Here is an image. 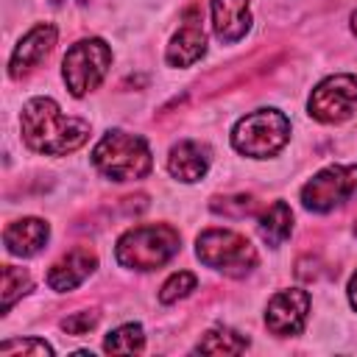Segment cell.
I'll list each match as a JSON object with an SVG mask.
<instances>
[{
	"label": "cell",
	"mask_w": 357,
	"mask_h": 357,
	"mask_svg": "<svg viewBox=\"0 0 357 357\" xmlns=\"http://www.w3.org/2000/svg\"><path fill=\"white\" fill-rule=\"evenodd\" d=\"M254 198L251 195H226V198H215L212 201V209L220 212V215H234V218H243V215H251L254 212Z\"/></svg>",
	"instance_id": "cell-21"
},
{
	"label": "cell",
	"mask_w": 357,
	"mask_h": 357,
	"mask_svg": "<svg viewBox=\"0 0 357 357\" xmlns=\"http://www.w3.org/2000/svg\"><path fill=\"white\" fill-rule=\"evenodd\" d=\"M195 284H198V279H195L190 271H178V273H173V276L162 284L159 301H162V304H173V301H178V298L190 296V293L195 290Z\"/></svg>",
	"instance_id": "cell-20"
},
{
	"label": "cell",
	"mask_w": 357,
	"mask_h": 357,
	"mask_svg": "<svg viewBox=\"0 0 357 357\" xmlns=\"http://www.w3.org/2000/svg\"><path fill=\"white\" fill-rule=\"evenodd\" d=\"M357 195V165H332L301 187V201L312 212H332Z\"/></svg>",
	"instance_id": "cell-7"
},
{
	"label": "cell",
	"mask_w": 357,
	"mask_h": 357,
	"mask_svg": "<svg viewBox=\"0 0 357 357\" xmlns=\"http://www.w3.org/2000/svg\"><path fill=\"white\" fill-rule=\"evenodd\" d=\"M20 126L25 145L47 156H67L89 139V123L81 117H67L50 98L28 100L22 106Z\"/></svg>",
	"instance_id": "cell-1"
},
{
	"label": "cell",
	"mask_w": 357,
	"mask_h": 357,
	"mask_svg": "<svg viewBox=\"0 0 357 357\" xmlns=\"http://www.w3.org/2000/svg\"><path fill=\"white\" fill-rule=\"evenodd\" d=\"M95 324H98V312L95 310H84V312H73V315H67L64 321H61V329L67 332V335H86L89 329H95Z\"/></svg>",
	"instance_id": "cell-23"
},
{
	"label": "cell",
	"mask_w": 357,
	"mask_h": 357,
	"mask_svg": "<svg viewBox=\"0 0 357 357\" xmlns=\"http://www.w3.org/2000/svg\"><path fill=\"white\" fill-rule=\"evenodd\" d=\"M212 25L220 42H237L251 28L248 0H212Z\"/></svg>",
	"instance_id": "cell-14"
},
{
	"label": "cell",
	"mask_w": 357,
	"mask_h": 357,
	"mask_svg": "<svg viewBox=\"0 0 357 357\" xmlns=\"http://www.w3.org/2000/svg\"><path fill=\"white\" fill-rule=\"evenodd\" d=\"M28 290H31V276H28V271L14 268V265H6V268H3V312H8L11 304H14L20 296H25Z\"/></svg>",
	"instance_id": "cell-19"
},
{
	"label": "cell",
	"mask_w": 357,
	"mask_h": 357,
	"mask_svg": "<svg viewBox=\"0 0 357 357\" xmlns=\"http://www.w3.org/2000/svg\"><path fill=\"white\" fill-rule=\"evenodd\" d=\"M53 45H56V25H50V22L33 25L17 42V47L11 53V61H8V75L11 78L28 75L33 67L42 64V59H47V53L53 50Z\"/></svg>",
	"instance_id": "cell-11"
},
{
	"label": "cell",
	"mask_w": 357,
	"mask_h": 357,
	"mask_svg": "<svg viewBox=\"0 0 357 357\" xmlns=\"http://www.w3.org/2000/svg\"><path fill=\"white\" fill-rule=\"evenodd\" d=\"M357 106V78L349 73L324 78L310 95V117L318 123H343Z\"/></svg>",
	"instance_id": "cell-8"
},
{
	"label": "cell",
	"mask_w": 357,
	"mask_h": 357,
	"mask_svg": "<svg viewBox=\"0 0 357 357\" xmlns=\"http://www.w3.org/2000/svg\"><path fill=\"white\" fill-rule=\"evenodd\" d=\"M290 139V120L279 109H257L237 120L231 131V145L243 156L251 159H268L276 151L284 148Z\"/></svg>",
	"instance_id": "cell-4"
},
{
	"label": "cell",
	"mask_w": 357,
	"mask_h": 357,
	"mask_svg": "<svg viewBox=\"0 0 357 357\" xmlns=\"http://www.w3.org/2000/svg\"><path fill=\"white\" fill-rule=\"evenodd\" d=\"M349 301H351V307L357 310V273H354L351 282H349Z\"/></svg>",
	"instance_id": "cell-24"
},
{
	"label": "cell",
	"mask_w": 357,
	"mask_h": 357,
	"mask_svg": "<svg viewBox=\"0 0 357 357\" xmlns=\"http://www.w3.org/2000/svg\"><path fill=\"white\" fill-rule=\"evenodd\" d=\"M195 349L204 354H240L248 349V337L237 335L234 329H209Z\"/></svg>",
	"instance_id": "cell-17"
},
{
	"label": "cell",
	"mask_w": 357,
	"mask_h": 357,
	"mask_svg": "<svg viewBox=\"0 0 357 357\" xmlns=\"http://www.w3.org/2000/svg\"><path fill=\"white\" fill-rule=\"evenodd\" d=\"M112 67V50L103 39L92 36V39H81L75 42L67 53H64V61H61V75H64V84L67 89L81 98L86 92H92L103 75L109 73Z\"/></svg>",
	"instance_id": "cell-6"
},
{
	"label": "cell",
	"mask_w": 357,
	"mask_h": 357,
	"mask_svg": "<svg viewBox=\"0 0 357 357\" xmlns=\"http://www.w3.org/2000/svg\"><path fill=\"white\" fill-rule=\"evenodd\" d=\"M81 3H86V0H81Z\"/></svg>",
	"instance_id": "cell-26"
},
{
	"label": "cell",
	"mask_w": 357,
	"mask_h": 357,
	"mask_svg": "<svg viewBox=\"0 0 357 357\" xmlns=\"http://www.w3.org/2000/svg\"><path fill=\"white\" fill-rule=\"evenodd\" d=\"M201 8L198 6H190L181 17V25L178 31L173 33L170 45H167V64L170 67H190L192 61H198L206 50V33H204V25H201Z\"/></svg>",
	"instance_id": "cell-10"
},
{
	"label": "cell",
	"mask_w": 357,
	"mask_h": 357,
	"mask_svg": "<svg viewBox=\"0 0 357 357\" xmlns=\"http://www.w3.org/2000/svg\"><path fill=\"white\" fill-rule=\"evenodd\" d=\"M95 268H98L95 251L78 245V248L67 251L61 259H56V262L50 265V271H47V284H50L53 290H59V293H67V290L78 287Z\"/></svg>",
	"instance_id": "cell-12"
},
{
	"label": "cell",
	"mask_w": 357,
	"mask_h": 357,
	"mask_svg": "<svg viewBox=\"0 0 357 357\" xmlns=\"http://www.w3.org/2000/svg\"><path fill=\"white\" fill-rule=\"evenodd\" d=\"M178 231L167 223H151V226H134L128 229L114 248V257L123 268L131 271H153L162 268L167 259L178 251Z\"/></svg>",
	"instance_id": "cell-2"
},
{
	"label": "cell",
	"mask_w": 357,
	"mask_h": 357,
	"mask_svg": "<svg viewBox=\"0 0 357 357\" xmlns=\"http://www.w3.org/2000/svg\"><path fill=\"white\" fill-rule=\"evenodd\" d=\"M293 231V212L284 201H273L259 218V234L268 245H282Z\"/></svg>",
	"instance_id": "cell-16"
},
{
	"label": "cell",
	"mask_w": 357,
	"mask_h": 357,
	"mask_svg": "<svg viewBox=\"0 0 357 357\" xmlns=\"http://www.w3.org/2000/svg\"><path fill=\"white\" fill-rule=\"evenodd\" d=\"M0 354H53V349L39 337H22V340H6L0 346Z\"/></svg>",
	"instance_id": "cell-22"
},
{
	"label": "cell",
	"mask_w": 357,
	"mask_h": 357,
	"mask_svg": "<svg viewBox=\"0 0 357 357\" xmlns=\"http://www.w3.org/2000/svg\"><path fill=\"white\" fill-rule=\"evenodd\" d=\"M92 165L112 181H131V178H145L153 167V159L142 137L126 131H109L95 145Z\"/></svg>",
	"instance_id": "cell-3"
},
{
	"label": "cell",
	"mask_w": 357,
	"mask_h": 357,
	"mask_svg": "<svg viewBox=\"0 0 357 357\" xmlns=\"http://www.w3.org/2000/svg\"><path fill=\"white\" fill-rule=\"evenodd\" d=\"M195 254L204 265L223 271L229 276H245L257 265V248L237 231L206 229L195 240Z\"/></svg>",
	"instance_id": "cell-5"
},
{
	"label": "cell",
	"mask_w": 357,
	"mask_h": 357,
	"mask_svg": "<svg viewBox=\"0 0 357 357\" xmlns=\"http://www.w3.org/2000/svg\"><path fill=\"white\" fill-rule=\"evenodd\" d=\"M307 312H310V293L290 287V290H279L268 307H265V326L273 335H298L307 324Z\"/></svg>",
	"instance_id": "cell-9"
},
{
	"label": "cell",
	"mask_w": 357,
	"mask_h": 357,
	"mask_svg": "<svg viewBox=\"0 0 357 357\" xmlns=\"http://www.w3.org/2000/svg\"><path fill=\"white\" fill-rule=\"evenodd\" d=\"M50 237V229L45 220L39 218H22V220H14L6 226L3 231V243L11 254L17 257H33L42 251V245L47 243Z\"/></svg>",
	"instance_id": "cell-15"
},
{
	"label": "cell",
	"mask_w": 357,
	"mask_h": 357,
	"mask_svg": "<svg viewBox=\"0 0 357 357\" xmlns=\"http://www.w3.org/2000/svg\"><path fill=\"white\" fill-rule=\"evenodd\" d=\"M351 31H354V36H357V11L351 14Z\"/></svg>",
	"instance_id": "cell-25"
},
{
	"label": "cell",
	"mask_w": 357,
	"mask_h": 357,
	"mask_svg": "<svg viewBox=\"0 0 357 357\" xmlns=\"http://www.w3.org/2000/svg\"><path fill=\"white\" fill-rule=\"evenodd\" d=\"M142 346H145V335H142L139 324L117 326L114 332H109V337L103 343V349L112 354H134V351H142Z\"/></svg>",
	"instance_id": "cell-18"
},
{
	"label": "cell",
	"mask_w": 357,
	"mask_h": 357,
	"mask_svg": "<svg viewBox=\"0 0 357 357\" xmlns=\"http://www.w3.org/2000/svg\"><path fill=\"white\" fill-rule=\"evenodd\" d=\"M167 170H170L173 178L187 181V184L204 178L206 170H209V151H206V145L192 142V139H184V142L173 145V151L167 156Z\"/></svg>",
	"instance_id": "cell-13"
}]
</instances>
